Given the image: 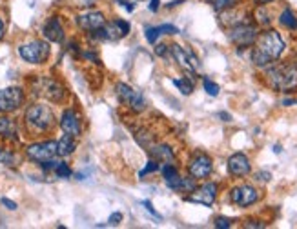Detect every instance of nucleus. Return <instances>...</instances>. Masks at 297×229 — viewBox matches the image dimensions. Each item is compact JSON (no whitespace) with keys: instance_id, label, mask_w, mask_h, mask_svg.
Wrapping results in <instances>:
<instances>
[{"instance_id":"obj_1","label":"nucleus","mask_w":297,"mask_h":229,"mask_svg":"<svg viewBox=\"0 0 297 229\" xmlns=\"http://www.w3.org/2000/svg\"><path fill=\"white\" fill-rule=\"evenodd\" d=\"M252 60L255 66H268L273 60H277L284 51V42L281 35L273 29H268L263 35H259L253 42Z\"/></svg>"},{"instance_id":"obj_2","label":"nucleus","mask_w":297,"mask_h":229,"mask_svg":"<svg viewBox=\"0 0 297 229\" xmlns=\"http://www.w3.org/2000/svg\"><path fill=\"white\" fill-rule=\"evenodd\" d=\"M24 124H26L27 131L35 135L50 133L55 127V114H53L50 106L44 104H33L26 109L24 114Z\"/></svg>"},{"instance_id":"obj_3","label":"nucleus","mask_w":297,"mask_h":229,"mask_svg":"<svg viewBox=\"0 0 297 229\" xmlns=\"http://www.w3.org/2000/svg\"><path fill=\"white\" fill-rule=\"evenodd\" d=\"M266 82L275 91H283V93L294 91L297 89V66L292 62L272 66L266 71Z\"/></svg>"},{"instance_id":"obj_4","label":"nucleus","mask_w":297,"mask_h":229,"mask_svg":"<svg viewBox=\"0 0 297 229\" xmlns=\"http://www.w3.org/2000/svg\"><path fill=\"white\" fill-rule=\"evenodd\" d=\"M19 55L27 64H44L50 58V44L46 40H31L20 46Z\"/></svg>"},{"instance_id":"obj_5","label":"nucleus","mask_w":297,"mask_h":229,"mask_svg":"<svg viewBox=\"0 0 297 229\" xmlns=\"http://www.w3.org/2000/svg\"><path fill=\"white\" fill-rule=\"evenodd\" d=\"M115 89H117V96H119L121 104H124L129 111L141 113V111L146 109V98H144L139 91H135L133 88H129L128 84L119 82Z\"/></svg>"},{"instance_id":"obj_6","label":"nucleus","mask_w":297,"mask_h":229,"mask_svg":"<svg viewBox=\"0 0 297 229\" xmlns=\"http://www.w3.org/2000/svg\"><path fill=\"white\" fill-rule=\"evenodd\" d=\"M26 155L33 160V162H39V164L55 160V157H57V142H53V140L35 142L31 146H27Z\"/></svg>"},{"instance_id":"obj_7","label":"nucleus","mask_w":297,"mask_h":229,"mask_svg":"<svg viewBox=\"0 0 297 229\" xmlns=\"http://www.w3.org/2000/svg\"><path fill=\"white\" fill-rule=\"evenodd\" d=\"M35 89H37V95L44 96L50 102H60L66 95L64 86L55 78H48V76L39 78L35 82Z\"/></svg>"},{"instance_id":"obj_8","label":"nucleus","mask_w":297,"mask_h":229,"mask_svg":"<svg viewBox=\"0 0 297 229\" xmlns=\"http://www.w3.org/2000/svg\"><path fill=\"white\" fill-rule=\"evenodd\" d=\"M24 104V91L20 88L0 89V114L13 113Z\"/></svg>"},{"instance_id":"obj_9","label":"nucleus","mask_w":297,"mask_h":229,"mask_svg":"<svg viewBox=\"0 0 297 229\" xmlns=\"http://www.w3.org/2000/svg\"><path fill=\"white\" fill-rule=\"evenodd\" d=\"M228 38L232 40L235 46H239V47H246V46H252L255 42V38H257V29L253 27V25L246 24H237L233 25L230 33H228Z\"/></svg>"},{"instance_id":"obj_10","label":"nucleus","mask_w":297,"mask_h":229,"mask_svg":"<svg viewBox=\"0 0 297 229\" xmlns=\"http://www.w3.org/2000/svg\"><path fill=\"white\" fill-rule=\"evenodd\" d=\"M170 53H172L175 62L179 64L186 73H195V71L199 69V60H197V57H195L190 49H186V47H181V46L173 44L170 47Z\"/></svg>"},{"instance_id":"obj_11","label":"nucleus","mask_w":297,"mask_h":229,"mask_svg":"<svg viewBox=\"0 0 297 229\" xmlns=\"http://www.w3.org/2000/svg\"><path fill=\"white\" fill-rule=\"evenodd\" d=\"M93 33H95V37L104 38V40H119V38L126 37L129 33V24L124 20H111V22H106L100 29Z\"/></svg>"},{"instance_id":"obj_12","label":"nucleus","mask_w":297,"mask_h":229,"mask_svg":"<svg viewBox=\"0 0 297 229\" xmlns=\"http://www.w3.org/2000/svg\"><path fill=\"white\" fill-rule=\"evenodd\" d=\"M230 198H232V202L235 206H239V207H248V206H252L259 200V193L255 187L252 185H239V187H233L232 193H230Z\"/></svg>"},{"instance_id":"obj_13","label":"nucleus","mask_w":297,"mask_h":229,"mask_svg":"<svg viewBox=\"0 0 297 229\" xmlns=\"http://www.w3.org/2000/svg\"><path fill=\"white\" fill-rule=\"evenodd\" d=\"M60 127L66 135L71 137H80L82 135V120H80V114L75 109H66L62 116H60Z\"/></svg>"},{"instance_id":"obj_14","label":"nucleus","mask_w":297,"mask_h":229,"mask_svg":"<svg viewBox=\"0 0 297 229\" xmlns=\"http://www.w3.org/2000/svg\"><path fill=\"white\" fill-rule=\"evenodd\" d=\"M212 169H213V164H212V159L204 155V153H199L195 155L194 160L190 162L188 165V171L194 178H206L212 175Z\"/></svg>"},{"instance_id":"obj_15","label":"nucleus","mask_w":297,"mask_h":229,"mask_svg":"<svg viewBox=\"0 0 297 229\" xmlns=\"http://www.w3.org/2000/svg\"><path fill=\"white\" fill-rule=\"evenodd\" d=\"M215 197H217V184L210 182V184H204L200 187H195L186 200L195 204H202V206H212L215 202Z\"/></svg>"},{"instance_id":"obj_16","label":"nucleus","mask_w":297,"mask_h":229,"mask_svg":"<svg viewBox=\"0 0 297 229\" xmlns=\"http://www.w3.org/2000/svg\"><path fill=\"white\" fill-rule=\"evenodd\" d=\"M77 24L84 31H97L106 24V19L100 11H86L77 17Z\"/></svg>"},{"instance_id":"obj_17","label":"nucleus","mask_w":297,"mask_h":229,"mask_svg":"<svg viewBox=\"0 0 297 229\" xmlns=\"http://www.w3.org/2000/svg\"><path fill=\"white\" fill-rule=\"evenodd\" d=\"M42 35L48 42H53V44H58L64 40V27L60 24L58 17H51L46 20V24L42 25Z\"/></svg>"},{"instance_id":"obj_18","label":"nucleus","mask_w":297,"mask_h":229,"mask_svg":"<svg viewBox=\"0 0 297 229\" xmlns=\"http://www.w3.org/2000/svg\"><path fill=\"white\" fill-rule=\"evenodd\" d=\"M228 171L233 177H246L250 173V160L245 153H235L228 159Z\"/></svg>"},{"instance_id":"obj_19","label":"nucleus","mask_w":297,"mask_h":229,"mask_svg":"<svg viewBox=\"0 0 297 229\" xmlns=\"http://www.w3.org/2000/svg\"><path fill=\"white\" fill-rule=\"evenodd\" d=\"M0 137L4 140H19V127L17 122L9 116H0Z\"/></svg>"},{"instance_id":"obj_20","label":"nucleus","mask_w":297,"mask_h":229,"mask_svg":"<svg viewBox=\"0 0 297 229\" xmlns=\"http://www.w3.org/2000/svg\"><path fill=\"white\" fill-rule=\"evenodd\" d=\"M77 149V142H75V137L71 135H66L57 142V155L58 157H70L73 155V151Z\"/></svg>"},{"instance_id":"obj_21","label":"nucleus","mask_w":297,"mask_h":229,"mask_svg":"<svg viewBox=\"0 0 297 229\" xmlns=\"http://www.w3.org/2000/svg\"><path fill=\"white\" fill-rule=\"evenodd\" d=\"M151 155L157 162H166V164H172L175 159L173 151L170 146H153L151 147Z\"/></svg>"},{"instance_id":"obj_22","label":"nucleus","mask_w":297,"mask_h":229,"mask_svg":"<svg viewBox=\"0 0 297 229\" xmlns=\"http://www.w3.org/2000/svg\"><path fill=\"white\" fill-rule=\"evenodd\" d=\"M279 22L281 25H284L286 29H297V17L294 15L292 9H284L281 13V17H279Z\"/></svg>"},{"instance_id":"obj_23","label":"nucleus","mask_w":297,"mask_h":229,"mask_svg":"<svg viewBox=\"0 0 297 229\" xmlns=\"http://www.w3.org/2000/svg\"><path fill=\"white\" fill-rule=\"evenodd\" d=\"M0 164L4 165H17L19 164V155L13 153L11 149L0 147Z\"/></svg>"},{"instance_id":"obj_24","label":"nucleus","mask_w":297,"mask_h":229,"mask_svg":"<svg viewBox=\"0 0 297 229\" xmlns=\"http://www.w3.org/2000/svg\"><path fill=\"white\" fill-rule=\"evenodd\" d=\"M173 84L179 88L182 95H192L194 91V84L190 82V78H173Z\"/></svg>"},{"instance_id":"obj_25","label":"nucleus","mask_w":297,"mask_h":229,"mask_svg":"<svg viewBox=\"0 0 297 229\" xmlns=\"http://www.w3.org/2000/svg\"><path fill=\"white\" fill-rule=\"evenodd\" d=\"M55 175H57L58 178H70L71 177V169L70 165L64 164V162H57V165H55Z\"/></svg>"},{"instance_id":"obj_26","label":"nucleus","mask_w":297,"mask_h":229,"mask_svg":"<svg viewBox=\"0 0 297 229\" xmlns=\"http://www.w3.org/2000/svg\"><path fill=\"white\" fill-rule=\"evenodd\" d=\"M212 6L217 9V11H224V9H230L237 4V0H210Z\"/></svg>"},{"instance_id":"obj_27","label":"nucleus","mask_w":297,"mask_h":229,"mask_svg":"<svg viewBox=\"0 0 297 229\" xmlns=\"http://www.w3.org/2000/svg\"><path fill=\"white\" fill-rule=\"evenodd\" d=\"M202 86H204V91H206L210 96L219 95V86H217L215 82H212L210 78H204V80H202Z\"/></svg>"},{"instance_id":"obj_28","label":"nucleus","mask_w":297,"mask_h":229,"mask_svg":"<svg viewBox=\"0 0 297 229\" xmlns=\"http://www.w3.org/2000/svg\"><path fill=\"white\" fill-rule=\"evenodd\" d=\"M161 37V29H159V25L157 27H148L146 29V40H148L151 46H155L157 38Z\"/></svg>"},{"instance_id":"obj_29","label":"nucleus","mask_w":297,"mask_h":229,"mask_svg":"<svg viewBox=\"0 0 297 229\" xmlns=\"http://www.w3.org/2000/svg\"><path fill=\"white\" fill-rule=\"evenodd\" d=\"M157 169H159V162H157V160H149L148 164H146V167L139 173V177H146V175H149V173H155Z\"/></svg>"},{"instance_id":"obj_30","label":"nucleus","mask_w":297,"mask_h":229,"mask_svg":"<svg viewBox=\"0 0 297 229\" xmlns=\"http://www.w3.org/2000/svg\"><path fill=\"white\" fill-rule=\"evenodd\" d=\"M162 175H164V180H168V178L175 177V175H179V173H177V169H175L173 164H166L164 167H162Z\"/></svg>"},{"instance_id":"obj_31","label":"nucleus","mask_w":297,"mask_h":229,"mask_svg":"<svg viewBox=\"0 0 297 229\" xmlns=\"http://www.w3.org/2000/svg\"><path fill=\"white\" fill-rule=\"evenodd\" d=\"M255 17H257V22L263 25H268L270 24V19H268V13L265 11V9H257V13H255Z\"/></svg>"},{"instance_id":"obj_32","label":"nucleus","mask_w":297,"mask_h":229,"mask_svg":"<svg viewBox=\"0 0 297 229\" xmlns=\"http://www.w3.org/2000/svg\"><path fill=\"white\" fill-rule=\"evenodd\" d=\"M215 228H219V229L232 228V220H230V218H224V216H219V218L215 220Z\"/></svg>"},{"instance_id":"obj_33","label":"nucleus","mask_w":297,"mask_h":229,"mask_svg":"<svg viewBox=\"0 0 297 229\" xmlns=\"http://www.w3.org/2000/svg\"><path fill=\"white\" fill-rule=\"evenodd\" d=\"M159 29H161V33H164V35H177V33H179V29L172 24H162L159 25Z\"/></svg>"},{"instance_id":"obj_34","label":"nucleus","mask_w":297,"mask_h":229,"mask_svg":"<svg viewBox=\"0 0 297 229\" xmlns=\"http://www.w3.org/2000/svg\"><path fill=\"white\" fill-rule=\"evenodd\" d=\"M142 206H144V207H146V209H148L149 213H151V215H153V216H157L159 220H161V218H162V216L159 215V213H157L155 209H153V206H151V202H149V200H144V202H142Z\"/></svg>"},{"instance_id":"obj_35","label":"nucleus","mask_w":297,"mask_h":229,"mask_svg":"<svg viewBox=\"0 0 297 229\" xmlns=\"http://www.w3.org/2000/svg\"><path fill=\"white\" fill-rule=\"evenodd\" d=\"M255 178H257L259 182H268V180L272 178V175L268 171H259L257 175H255Z\"/></svg>"},{"instance_id":"obj_36","label":"nucleus","mask_w":297,"mask_h":229,"mask_svg":"<svg viewBox=\"0 0 297 229\" xmlns=\"http://www.w3.org/2000/svg\"><path fill=\"white\" fill-rule=\"evenodd\" d=\"M0 202H2V206H6V207H7L9 211H15V209H17V204H15L13 200H9V198H2Z\"/></svg>"},{"instance_id":"obj_37","label":"nucleus","mask_w":297,"mask_h":229,"mask_svg":"<svg viewBox=\"0 0 297 229\" xmlns=\"http://www.w3.org/2000/svg\"><path fill=\"white\" fill-rule=\"evenodd\" d=\"M121 220H123V213H113V215L110 216V224H113V226L121 224Z\"/></svg>"},{"instance_id":"obj_38","label":"nucleus","mask_w":297,"mask_h":229,"mask_svg":"<svg viewBox=\"0 0 297 229\" xmlns=\"http://www.w3.org/2000/svg\"><path fill=\"white\" fill-rule=\"evenodd\" d=\"M157 55H161V57H164V55H166V53H168L170 51V47L168 46H164V44H161V46H157Z\"/></svg>"},{"instance_id":"obj_39","label":"nucleus","mask_w":297,"mask_h":229,"mask_svg":"<svg viewBox=\"0 0 297 229\" xmlns=\"http://www.w3.org/2000/svg\"><path fill=\"white\" fill-rule=\"evenodd\" d=\"M159 4H161V0H149V11H159Z\"/></svg>"},{"instance_id":"obj_40","label":"nucleus","mask_w":297,"mask_h":229,"mask_svg":"<svg viewBox=\"0 0 297 229\" xmlns=\"http://www.w3.org/2000/svg\"><path fill=\"white\" fill-rule=\"evenodd\" d=\"M4 35H6V24H4V20L0 19V40L4 38Z\"/></svg>"},{"instance_id":"obj_41","label":"nucleus","mask_w":297,"mask_h":229,"mask_svg":"<svg viewBox=\"0 0 297 229\" xmlns=\"http://www.w3.org/2000/svg\"><path fill=\"white\" fill-rule=\"evenodd\" d=\"M219 116H221V118H223L224 122H230V118H232V116H230L228 113H219Z\"/></svg>"},{"instance_id":"obj_42","label":"nucleus","mask_w":297,"mask_h":229,"mask_svg":"<svg viewBox=\"0 0 297 229\" xmlns=\"http://www.w3.org/2000/svg\"><path fill=\"white\" fill-rule=\"evenodd\" d=\"M255 2H257V4H261V6H263V4H268V2H272V0H255Z\"/></svg>"},{"instance_id":"obj_43","label":"nucleus","mask_w":297,"mask_h":229,"mask_svg":"<svg viewBox=\"0 0 297 229\" xmlns=\"http://www.w3.org/2000/svg\"><path fill=\"white\" fill-rule=\"evenodd\" d=\"M296 104H297V102H296Z\"/></svg>"}]
</instances>
